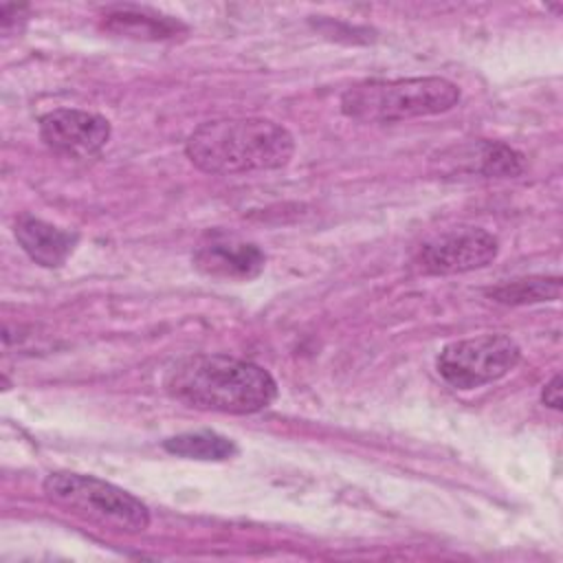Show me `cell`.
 Segmentation results:
<instances>
[{
	"mask_svg": "<svg viewBox=\"0 0 563 563\" xmlns=\"http://www.w3.org/2000/svg\"><path fill=\"white\" fill-rule=\"evenodd\" d=\"M174 400L220 413H257L277 396L275 378L260 365L227 354H191L174 361L163 376Z\"/></svg>",
	"mask_w": 563,
	"mask_h": 563,
	"instance_id": "6da1fadb",
	"label": "cell"
},
{
	"mask_svg": "<svg viewBox=\"0 0 563 563\" xmlns=\"http://www.w3.org/2000/svg\"><path fill=\"white\" fill-rule=\"evenodd\" d=\"M295 152L292 134L271 119L231 117L198 125L187 143V158L207 174H249L284 167Z\"/></svg>",
	"mask_w": 563,
	"mask_h": 563,
	"instance_id": "7a4b0ae2",
	"label": "cell"
},
{
	"mask_svg": "<svg viewBox=\"0 0 563 563\" xmlns=\"http://www.w3.org/2000/svg\"><path fill=\"white\" fill-rule=\"evenodd\" d=\"M460 101V88L444 77L372 79L350 86L341 95V112L365 123H391L433 117Z\"/></svg>",
	"mask_w": 563,
	"mask_h": 563,
	"instance_id": "3957f363",
	"label": "cell"
},
{
	"mask_svg": "<svg viewBox=\"0 0 563 563\" xmlns=\"http://www.w3.org/2000/svg\"><path fill=\"white\" fill-rule=\"evenodd\" d=\"M42 488L55 506L106 530L136 534L150 526V510L141 499L99 477L57 471L46 475Z\"/></svg>",
	"mask_w": 563,
	"mask_h": 563,
	"instance_id": "277c9868",
	"label": "cell"
},
{
	"mask_svg": "<svg viewBox=\"0 0 563 563\" xmlns=\"http://www.w3.org/2000/svg\"><path fill=\"white\" fill-rule=\"evenodd\" d=\"M521 361L519 345L506 334H482L446 343L435 358L440 376L455 389H475L510 374Z\"/></svg>",
	"mask_w": 563,
	"mask_h": 563,
	"instance_id": "5b68a950",
	"label": "cell"
},
{
	"mask_svg": "<svg viewBox=\"0 0 563 563\" xmlns=\"http://www.w3.org/2000/svg\"><path fill=\"white\" fill-rule=\"evenodd\" d=\"M499 253L497 238L479 227H455L429 242L416 255V264L429 275H455L488 266Z\"/></svg>",
	"mask_w": 563,
	"mask_h": 563,
	"instance_id": "8992f818",
	"label": "cell"
},
{
	"mask_svg": "<svg viewBox=\"0 0 563 563\" xmlns=\"http://www.w3.org/2000/svg\"><path fill=\"white\" fill-rule=\"evenodd\" d=\"M110 121L101 114L75 108H59L40 119L42 141L57 154L86 158L110 141Z\"/></svg>",
	"mask_w": 563,
	"mask_h": 563,
	"instance_id": "52a82bcc",
	"label": "cell"
},
{
	"mask_svg": "<svg viewBox=\"0 0 563 563\" xmlns=\"http://www.w3.org/2000/svg\"><path fill=\"white\" fill-rule=\"evenodd\" d=\"M191 262L207 277L249 282L264 271L266 255L257 244L242 238L209 233L196 246Z\"/></svg>",
	"mask_w": 563,
	"mask_h": 563,
	"instance_id": "ba28073f",
	"label": "cell"
},
{
	"mask_svg": "<svg viewBox=\"0 0 563 563\" xmlns=\"http://www.w3.org/2000/svg\"><path fill=\"white\" fill-rule=\"evenodd\" d=\"M15 238L24 253L46 268L62 266L77 246V233L64 231L33 216L18 218Z\"/></svg>",
	"mask_w": 563,
	"mask_h": 563,
	"instance_id": "9c48e42d",
	"label": "cell"
},
{
	"mask_svg": "<svg viewBox=\"0 0 563 563\" xmlns=\"http://www.w3.org/2000/svg\"><path fill=\"white\" fill-rule=\"evenodd\" d=\"M103 29L130 37V40H174L178 33H185L187 26L178 22L176 18L154 13L150 9H139V7H114L103 15Z\"/></svg>",
	"mask_w": 563,
	"mask_h": 563,
	"instance_id": "30bf717a",
	"label": "cell"
},
{
	"mask_svg": "<svg viewBox=\"0 0 563 563\" xmlns=\"http://www.w3.org/2000/svg\"><path fill=\"white\" fill-rule=\"evenodd\" d=\"M165 451L187 457V460H200V462H224L235 455L233 440L216 433V431H189L178 433L174 438L165 440Z\"/></svg>",
	"mask_w": 563,
	"mask_h": 563,
	"instance_id": "8fae6325",
	"label": "cell"
},
{
	"mask_svg": "<svg viewBox=\"0 0 563 563\" xmlns=\"http://www.w3.org/2000/svg\"><path fill=\"white\" fill-rule=\"evenodd\" d=\"M561 295V279L559 277H528V279H515L510 284H501L497 288L488 290V297H493L499 303L506 306H526V303H539V301H554Z\"/></svg>",
	"mask_w": 563,
	"mask_h": 563,
	"instance_id": "7c38bea8",
	"label": "cell"
},
{
	"mask_svg": "<svg viewBox=\"0 0 563 563\" xmlns=\"http://www.w3.org/2000/svg\"><path fill=\"white\" fill-rule=\"evenodd\" d=\"M468 169H475L488 178H508L523 172V156L506 143L482 141L475 145V161Z\"/></svg>",
	"mask_w": 563,
	"mask_h": 563,
	"instance_id": "4fadbf2b",
	"label": "cell"
},
{
	"mask_svg": "<svg viewBox=\"0 0 563 563\" xmlns=\"http://www.w3.org/2000/svg\"><path fill=\"white\" fill-rule=\"evenodd\" d=\"M541 400H543V405H548V407H552V409H561V376H559V374H554V376L543 385Z\"/></svg>",
	"mask_w": 563,
	"mask_h": 563,
	"instance_id": "5bb4252c",
	"label": "cell"
}]
</instances>
